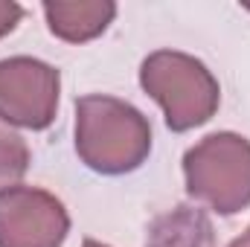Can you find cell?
Masks as SVG:
<instances>
[{"mask_svg": "<svg viewBox=\"0 0 250 247\" xmlns=\"http://www.w3.org/2000/svg\"><path fill=\"white\" fill-rule=\"evenodd\" d=\"M23 18V6L12 3V0H0V38H6Z\"/></svg>", "mask_w": 250, "mask_h": 247, "instance_id": "obj_9", "label": "cell"}, {"mask_svg": "<svg viewBox=\"0 0 250 247\" xmlns=\"http://www.w3.org/2000/svg\"><path fill=\"white\" fill-rule=\"evenodd\" d=\"M146 247H215L212 218L201 206L178 204L148 221Z\"/></svg>", "mask_w": 250, "mask_h": 247, "instance_id": "obj_7", "label": "cell"}, {"mask_svg": "<svg viewBox=\"0 0 250 247\" xmlns=\"http://www.w3.org/2000/svg\"><path fill=\"white\" fill-rule=\"evenodd\" d=\"M187 195L218 215L250 206V140L236 131H215L184 154Z\"/></svg>", "mask_w": 250, "mask_h": 247, "instance_id": "obj_3", "label": "cell"}, {"mask_svg": "<svg viewBox=\"0 0 250 247\" xmlns=\"http://www.w3.org/2000/svg\"><path fill=\"white\" fill-rule=\"evenodd\" d=\"M242 6H245V9H248V12H250V0H245V3H242Z\"/></svg>", "mask_w": 250, "mask_h": 247, "instance_id": "obj_12", "label": "cell"}, {"mask_svg": "<svg viewBox=\"0 0 250 247\" xmlns=\"http://www.w3.org/2000/svg\"><path fill=\"white\" fill-rule=\"evenodd\" d=\"M70 233V212L38 186L0 189V247H62Z\"/></svg>", "mask_w": 250, "mask_h": 247, "instance_id": "obj_5", "label": "cell"}, {"mask_svg": "<svg viewBox=\"0 0 250 247\" xmlns=\"http://www.w3.org/2000/svg\"><path fill=\"white\" fill-rule=\"evenodd\" d=\"M227 247H250V224H248V230H245L242 236H236V239H233Z\"/></svg>", "mask_w": 250, "mask_h": 247, "instance_id": "obj_10", "label": "cell"}, {"mask_svg": "<svg viewBox=\"0 0 250 247\" xmlns=\"http://www.w3.org/2000/svg\"><path fill=\"white\" fill-rule=\"evenodd\" d=\"M29 145L26 140L0 120V189L6 186H15L29 169Z\"/></svg>", "mask_w": 250, "mask_h": 247, "instance_id": "obj_8", "label": "cell"}, {"mask_svg": "<svg viewBox=\"0 0 250 247\" xmlns=\"http://www.w3.org/2000/svg\"><path fill=\"white\" fill-rule=\"evenodd\" d=\"M140 87L163 108L175 134L207 125L221 105V84L201 59L181 50H154L140 64Z\"/></svg>", "mask_w": 250, "mask_h": 247, "instance_id": "obj_2", "label": "cell"}, {"mask_svg": "<svg viewBox=\"0 0 250 247\" xmlns=\"http://www.w3.org/2000/svg\"><path fill=\"white\" fill-rule=\"evenodd\" d=\"M73 143L79 160L105 178L137 172L151 154V123L131 102L87 93L76 99Z\"/></svg>", "mask_w": 250, "mask_h": 247, "instance_id": "obj_1", "label": "cell"}, {"mask_svg": "<svg viewBox=\"0 0 250 247\" xmlns=\"http://www.w3.org/2000/svg\"><path fill=\"white\" fill-rule=\"evenodd\" d=\"M59 67L32 56L0 59V120L6 125L29 131L50 128L59 114Z\"/></svg>", "mask_w": 250, "mask_h": 247, "instance_id": "obj_4", "label": "cell"}, {"mask_svg": "<svg viewBox=\"0 0 250 247\" xmlns=\"http://www.w3.org/2000/svg\"><path fill=\"white\" fill-rule=\"evenodd\" d=\"M47 26L67 44H84L99 38L117 18L114 0H47Z\"/></svg>", "mask_w": 250, "mask_h": 247, "instance_id": "obj_6", "label": "cell"}, {"mask_svg": "<svg viewBox=\"0 0 250 247\" xmlns=\"http://www.w3.org/2000/svg\"><path fill=\"white\" fill-rule=\"evenodd\" d=\"M82 247H108V245H102V242H96V239H84Z\"/></svg>", "mask_w": 250, "mask_h": 247, "instance_id": "obj_11", "label": "cell"}]
</instances>
